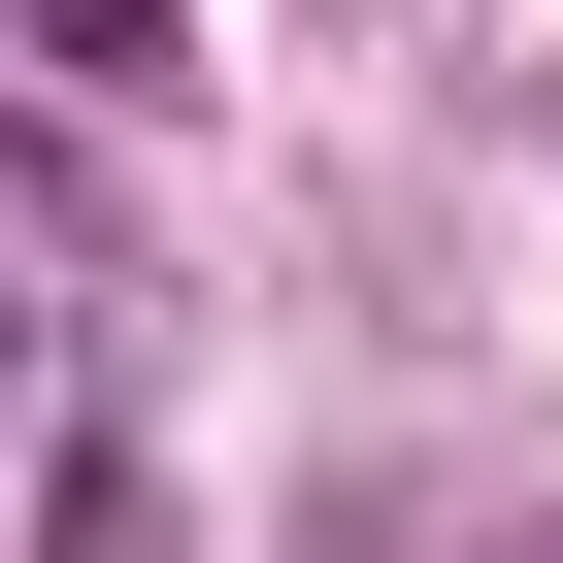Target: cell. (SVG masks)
I'll return each mask as SVG.
<instances>
[{
    "instance_id": "7a4b0ae2",
    "label": "cell",
    "mask_w": 563,
    "mask_h": 563,
    "mask_svg": "<svg viewBox=\"0 0 563 563\" xmlns=\"http://www.w3.org/2000/svg\"><path fill=\"white\" fill-rule=\"evenodd\" d=\"M34 100H166V0H34Z\"/></svg>"
},
{
    "instance_id": "6da1fadb",
    "label": "cell",
    "mask_w": 563,
    "mask_h": 563,
    "mask_svg": "<svg viewBox=\"0 0 563 563\" xmlns=\"http://www.w3.org/2000/svg\"><path fill=\"white\" fill-rule=\"evenodd\" d=\"M34 563H166V464H133L100 398H67V464H34Z\"/></svg>"
}]
</instances>
